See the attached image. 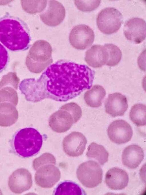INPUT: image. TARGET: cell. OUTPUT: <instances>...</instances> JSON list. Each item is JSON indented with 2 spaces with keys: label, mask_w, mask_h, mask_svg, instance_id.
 <instances>
[{
  "label": "cell",
  "mask_w": 146,
  "mask_h": 195,
  "mask_svg": "<svg viewBox=\"0 0 146 195\" xmlns=\"http://www.w3.org/2000/svg\"><path fill=\"white\" fill-rule=\"evenodd\" d=\"M56 159L54 156L49 153H45L35 159L33 162V166L36 170L41 166L47 164L55 165Z\"/></svg>",
  "instance_id": "obj_26"
},
{
  "label": "cell",
  "mask_w": 146,
  "mask_h": 195,
  "mask_svg": "<svg viewBox=\"0 0 146 195\" xmlns=\"http://www.w3.org/2000/svg\"><path fill=\"white\" fill-rule=\"evenodd\" d=\"M61 173L54 165L47 164L42 166L37 170L35 176V181L39 186L50 188L60 180Z\"/></svg>",
  "instance_id": "obj_9"
},
{
  "label": "cell",
  "mask_w": 146,
  "mask_h": 195,
  "mask_svg": "<svg viewBox=\"0 0 146 195\" xmlns=\"http://www.w3.org/2000/svg\"><path fill=\"white\" fill-rule=\"evenodd\" d=\"M144 157V151L141 147L137 144L130 145L125 148L123 151L122 163L129 168L135 169L140 164Z\"/></svg>",
  "instance_id": "obj_18"
},
{
  "label": "cell",
  "mask_w": 146,
  "mask_h": 195,
  "mask_svg": "<svg viewBox=\"0 0 146 195\" xmlns=\"http://www.w3.org/2000/svg\"><path fill=\"white\" fill-rule=\"evenodd\" d=\"M129 177L125 170L115 167L110 169L106 173L105 182L110 189L114 190L125 188L129 182Z\"/></svg>",
  "instance_id": "obj_17"
},
{
  "label": "cell",
  "mask_w": 146,
  "mask_h": 195,
  "mask_svg": "<svg viewBox=\"0 0 146 195\" xmlns=\"http://www.w3.org/2000/svg\"><path fill=\"white\" fill-rule=\"evenodd\" d=\"M30 40L27 28L21 20L9 16L0 19V41L9 49L26 50Z\"/></svg>",
  "instance_id": "obj_2"
},
{
  "label": "cell",
  "mask_w": 146,
  "mask_h": 195,
  "mask_svg": "<svg viewBox=\"0 0 146 195\" xmlns=\"http://www.w3.org/2000/svg\"><path fill=\"white\" fill-rule=\"evenodd\" d=\"M104 106L106 112L113 117L123 116L128 106L126 97L118 92L109 94Z\"/></svg>",
  "instance_id": "obj_15"
},
{
  "label": "cell",
  "mask_w": 146,
  "mask_h": 195,
  "mask_svg": "<svg viewBox=\"0 0 146 195\" xmlns=\"http://www.w3.org/2000/svg\"><path fill=\"white\" fill-rule=\"evenodd\" d=\"M74 3L77 8L84 12L91 11L100 5L101 0H74Z\"/></svg>",
  "instance_id": "obj_27"
},
{
  "label": "cell",
  "mask_w": 146,
  "mask_h": 195,
  "mask_svg": "<svg viewBox=\"0 0 146 195\" xmlns=\"http://www.w3.org/2000/svg\"><path fill=\"white\" fill-rule=\"evenodd\" d=\"M95 38L94 32L89 26L81 24L75 26L71 30L69 37L71 45L78 50H84L90 47Z\"/></svg>",
  "instance_id": "obj_7"
},
{
  "label": "cell",
  "mask_w": 146,
  "mask_h": 195,
  "mask_svg": "<svg viewBox=\"0 0 146 195\" xmlns=\"http://www.w3.org/2000/svg\"><path fill=\"white\" fill-rule=\"evenodd\" d=\"M86 155L88 158L97 160L101 165H104L108 159L109 153L104 147L94 142L88 146Z\"/></svg>",
  "instance_id": "obj_21"
},
{
  "label": "cell",
  "mask_w": 146,
  "mask_h": 195,
  "mask_svg": "<svg viewBox=\"0 0 146 195\" xmlns=\"http://www.w3.org/2000/svg\"><path fill=\"white\" fill-rule=\"evenodd\" d=\"M52 49L50 43L44 40L35 41L31 48L26 61V65L31 72L39 73L53 62Z\"/></svg>",
  "instance_id": "obj_4"
},
{
  "label": "cell",
  "mask_w": 146,
  "mask_h": 195,
  "mask_svg": "<svg viewBox=\"0 0 146 195\" xmlns=\"http://www.w3.org/2000/svg\"><path fill=\"white\" fill-rule=\"evenodd\" d=\"M146 112L145 105L141 103L135 104L130 110L129 113L130 119L137 126H145Z\"/></svg>",
  "instance_id": "obj_22"
},
{
  "label": "cell",
  "mask_w": 146,
  "mask_h": 195,
  "mask_svg": "<svg viewBox=\"0 0 146 195\" xmlns=\"http://www.w3.org/2000/svg\"><path fill=\"white\" fill-rule=\"evenodd\" d=\"M87 91L84 98L86 104L89 106L97 108L100 106L106 95L104 88L99 85H95Z\"/></svg>",
  "instance_id": "obj_19"
},
{
  "label": "cell",
  "mask_w": 146,
  "mask_h": 195,
  "mask_svg": "<svg viewBox=\"0 0 146 195\" xmlns=\"http://www.w3.org/2000/svg\"><path fill=\"white\" fill-rule=\"evenodd\" d=\"M42 138L35 129L27 127L21 129L14 134L12 140V148L18 156L27 158L36 154L42 144Z\"/></svg>",
  "instance_id": "obj_3"
},
{
  "label": "cell",
  "mask_w": 146,
  "mask_h": 195,
  "mask_svg": "<svg viewBox=\"0 0 146 195\" xmlns=\"http://www.w3.org/2000/svg\"><path fill=\"white\" fill-rule=\"evenodd\" d=\"M24 10L30 14H35L42 11L46 7V0H22Z\"/></svg>",
  "instance_id": "obj_24"
},
{
  "label": "cell",
  "mask_w": 146,
  "mask_h": 195,
  "mask_svg": "<svg viewBox=\"0 0 146 195\" xmlns=\"http://www.w3.org/2000/svg\"><path fill=\"white\" fill-rule=\"evenodd\" d=\"M9 56L6 48L0 43V73L4 70L8 62Z\"/></svg>",
  "instance_id": "obj_29"
},
{
  "label": "cell",
  "mask_w": 146,
  "mask_h": 195,
  "mask_svg": "<svg viewBox=\"0 0 146 195\" xmlns=\"http://www.w3.org/2000/svg\"><path fill=\"white\" fill-rule=\"evenodd\" d=\"M124 33L127 39L136 44L142 42L146 37V23L143 19L135 17L125 23Z\"/></svg>",
  "instance_id": "obj_12"
},
{
  "label": "cell",
  "mask_w": 146,
  "mask_h": 195,
  "mask_svg": "<svg viewBox=\"0 0 146 195\" xmlns=\"http://www.w3.org/2000/svg\"><path fill=\"white\" fill-rule=\"evenodd\" d=\"M108 59V50L104 45H94L85 53V61L89 66L94 68L101 67L106 65Z\"/></svg>",
  "instance_id": "obj_16"
},
{
  "label": "cell",
  "mask_w": 146,
  "mask_h": 195,
  "mask_svg": "<svg viewBox=\"0 0 146 195\" xmlns=\"http://www.w3.org/2000/svg\"><path fill=\"white\" fill-rule=\"evenodd\" d=\"M76 174L81 183L88 188L97 187L102 181V169L94 161L89 160L81 164L77 168Z\"/></svg>",
  "instance_id": "obj_5"
},
{
  "label": "cell",
  "mask_w": 146,
  "mask_h": 195,
  "mask_svg": "<svg viewBox=\"0 0 146 195\" xmlns=\"http://www.w3.org/2000/svg\"><path fill=\"white\" fill-rule=\"evenodd\" d=\"M3 99H7L11 101L16 106L17 103L18 98L16 92L14 91H1L0 92V102Z\"/></svg>",
  "instance_id": "obj_30"
},
{
  "label": "cell",
  "mask_w": 146,
  "mask_h": 195,
  "mask_svg": "<svg viewBox=\"0 0 146 195\" xmlns=\"http://www.w3.org/2000/svg\"><path fill=\"white\" fill-rule=\"evenodd\" d=\"M107 132L110 140L119 144L129 142L133 135L131 126L123 120H117L113 121L108 126Z\"/></svg>",
  "instance_id": "obj_8"
},
{
  "label": "cell",
  "mask_w": 146,
  "mask_h": 195,
  "mask_svg": "<svg viewBox=\"0 0 146 195\" xmlns=\"http://www.w3.org/2000/svg\"><path fill=\"white\" fill-rule=\"evenodd\" d=\"M104 46L107 49L109 59L106 64L108 66H113L117 65L120 61L122 53L119 48L112 44H106Z\"/></svg>",
  "instance_id": "obj_25"
},
{
  "label": "cell",
  "mask_w": 146,
  "mask_h": 195,
  "mask_svg": "<svg viewBox=\"0 0 146 195\" xmlns=\"http://www.w3.org/2000/svg\"><path fill=\"white\" fill-rule=\"evenodd\" d=\"M94 75L86 65L60 61L50 65L33 81L44 98L65 102L91 88Z\"/></svg>",
  "instance_id": "obj_1"
},
{
  "label": "cell",
  "mask_w": 146,
  "mask_h": 195,
  "mask_svg": "<svg viewBox=\"0 0 146 195\" xmlns=\"http://www.w3.org/2000/svg\"><path fill=\"white\" fill-rule=\"evenodd\" d=\"M55 195L83 194L82 189L76 183L66 181L60 183L54 191Z\"/></svg>",
  "instance_id": "obj_23"
},
{
  "label": "cell",
  "mask_w": 146,
  "mask_h": 195,
  "mask_svg": "<svg viewBox=\"0 0 146 195\" xmlns=\"http://www.w3.org/2000/svg\"><path fill=\"white\" fill-rule=\"evenodd\" d=\"M123 22L122 15L116 9L109 7L102 10L96 19L98 28L103 33L107 35L116 33Z\"/></svg>",
  "instance_id": "obj_6"
},
{
  "label": "cell",
  "mask_w": 146,
  "mask_h": 195,
  "mask_svg": "<svg viewBox=\"0 0 146 195\" xmlns=\"http://www.w3.org/2000/svg\"><path fill=\"white\" fill-rule=\"evenodd\" d=\"M32 183V175L29 171L26 169L20 168L10 175L8 185L12 192L20 194L30 189Z\"/></svg>",
  "instance_id": "obj_10"
},
{
  "label": "cell",
  "mask_w": 146,
  "mask_h": 195,
  "mask_svg": "<svg viewBox=\"0 0 146 195\" xmlns=\"http://www.w3.org/2000/svg\"><path fill=\"white\" fill-rule=\"evenodd\" d=\"M61 108L69 111L72 115L75 123L77 122L81 118L82 111L80 107L77 104L71 102L62 105Z\"/></svg>",
  "instance_id": "obj_28"
},
{
  "label": "cell",
  "mask_w": 146,
  "mask_h": 195,
  "mask_svg": "<svg viewBox=\"0 0 146 195\" xmlns=\"http://www.w3.org/2000/svg\"><path fill=\"white\" fill-rule=\"evenodd\" d=\"M19 117L18 111L11 104H2L0 105V126L8 127L14 124Z\"/></svg>",
  "instance_id": "obj_20"
},
{
  "label": "cell",
  "mask_w": 146,
  "mask_h": 195,
  "mask_svg": "<svg viewBox=\"0 0 146 195\" xmlns=\"http://www.w3.org/2000/svg\"><path fill=\"white\" fill-rule=\"evenodd\" d=\"M87 143V139L83 134L78 132H73L64 139L63 149L67 155L77 157L83 154Z\"/></svg>",
  "instance_id": "obj_11"
},
{
  "label": "cell",
  "mask_w": 146,
  "mask_h": 195,
  "mask_svg": "<svg viewBox=\"0 0 146 195\" xmlns=\"http://www.w3.org/2000/svg\"><path fill=\"white\" fill-rule=\"evenodd\" d=\"M65 9L60 2L50 0L48 7L40 15V19L45 25L50 26H56L63 21L65 16Z\"/></svg>",
  "instance_id": "obj_13"
},
{
  "label": "cell",
  "mask_w": 146,
  "mask_h": 195,
  "mask_svg": "<svg viewBox=\"0 0 146 195\" xmlns=\"http://www.w3.org/2000/svg\"><path fill=\"white\" fill-rule=\"evenodd\" d=\"M75 123L72 115L68 111L61 107L50 117L49 125L55 132L61 133L69 130Z\"/></svg>",
  "instance_id": "obj_14"
}]
</instances>
